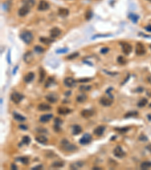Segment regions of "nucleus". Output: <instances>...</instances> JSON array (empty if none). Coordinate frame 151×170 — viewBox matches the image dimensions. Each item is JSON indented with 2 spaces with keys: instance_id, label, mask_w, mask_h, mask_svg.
I'll return each mask as SVG.
<instances>
[{
  "instance_id": "nucleus-1",
  "label": "nucleus",
  "mask_w": 151,
  "mask_h": 170,
  "mask_svg": "<svg viewBox=\"0 0 151 170\" xmlns=\"http://www.w3.org/2000/svg\"><path fill=\"white\" fill-rule=\"evenodd\" d=\"M61 148L66 150V151H68V152H72V151H75L76 150H77V147L73 144H71V143H70L67 139H63L61 141Z\"/></svg>"
},
{
  "instance_id": "nucleus-2",
  "label": "nucleus",
  "mask_w": 151,
  "mask_h": 170,
  "mask_svg": "<svg viewBox=\"0 0 151 170\" xmlns=\"http://www.w3.org/2000/svg\"><path fill=\"white\" fill-rule=\"evenodd\" d=\"M21 39L26 43V44H30L33 39V36L31 32L30 31H23L21 33Z\"/></svg>"
},
{
  "instance_id": "nucleus-3",
  "label": "nucleus",
  "mask_w": 151,
  "mask_h": 170,
  "mask_svg": "<svg viewBox=\"0 0 151 170\" xmlns=\"http://www.w3.org/2000/svg\"><path fill=\"white\" fill-rule=\"evenodd\" d=\"M135 53L138 56L144 55L146 53V49L144 46L140 42H138L136 44V48H135Z\"/></svg>"
},
{
  "instance_id": "nucleus-4",
  "label": "nucleus",
  "mask_w": 151,
  "mask_h": 170,
  "mask_svg": "<svg viewBox=\"0 0 151 170\" xmlns=\"http://www.w3.org/2000/svg\"><path fill=\"white\" fill-rule=\"evenodd\" d=\"M120 45H121V46H122V52L125 54V55H129V54L132 51V47L128 43V42H120Z\"/></svg>"
},
{
  "instance_id": "nucleus-5",
  "label": "nucleus",
  "mask_w": 151,
  "mask_h": 170,
  "mask_svg": "<svg viewBox=\"0 0 151 170\" xmlns=\"http://www.w3.org/2000/svg\"><path fill=\"white\" fill-rule=\"evenodd\" d=\"M23 96L18 92H14L11 95V99L15 104H19L23 100Z\"/></svg>"
},
{
  "instance_id": "nucleus-6",
  "label": "nucleus",
  "mask_w": 151,
  "mask_h": 170,
  "mask_svg": "<svg viewBox=\"0 0 151 170\" xmlns=\"http://www.w3.org/2000/svg\"><path fill=\"white\" fill-rule=\"evenodd\" d=\"M113 154L115 157H116L118 158H122L126 155V153L124 152V150L120 146H117L113 150Z\"/></svg>"
},
{
  "instance_id": "nucleus-7",
  "label": "nucleus",
  "mask_w": 151,
  "mask_h": 170,
  "mask_svg": "<svg viewBox=\"0 0 151 170\" xmlns=\"http://www.w3.org/2000/svg\"><path fill=\"white\" fill-rule=\"evenodd\" d=\"M92 138L89 134H85V135L81 138V139L79 140V143L82 145H85L89 144L92 141Z\"/></svg>"
},
{
  "instance_id": "nucleus-8",
  "label": "nucleus",
  "mask_w": 151,
  "mask_h": 170,
  "mask_svg": "<svg viewBox=\"0 0 151 170\" xmlns=\"http://www.w3.org/2000/svg\"><path fill=\"white\" fill-rule=\"evenodd\" d=\"M100 104L104 107H109L113 104V98L104 96L100 99Z\"/></svg>"
},
{
  "instance_id": "nucleus-9",
  "label": "nucleus",
  "mask_w": 151,
  "mask_h": 170,
  "mask_svg": "<svg viewBox=\"0 0 151 170\" xmlns=\"http://www.w3.org/2000/svg\"><path fill=\"white\" fill-rule=\"evenodd\" d=\"M64 83L66 87L72 88L76 85V81L75 79L72 77H66L64 80Z\"/></svg>"
},
{
  "instance_id": "nucleus-10",
  "label": "nucleus",
  "mask_w": 151,
  "mask_h": 170,
  "mask_svg": "<svg viewBox=\"0 0 151 170\" xmlns=\"http://www.w3.org/2000/svg\"><path fill=\"white\" fill-rule=\"evenodd\" d=\"M50 5L48 2H46V0H41L39 2V4L38 5V10L39 11H46L49 8Z\"/></svg>"
},
{
  "instance_id": "nucleus-11",
  "label": "nucleus",
  "mask_w": 151,
  "mask_h": 170,
  "mask_svg": "<svg viewBox=\"0 0 151 170\" xmlns=\"http://www.w3.org/2000/svg\"><path fill=\"white\" fill-rule=\"evenodd\" d=\"M30 8L29 6H26V5H23L18 11V14L21 17H24L26 14H28L30 11Z\"/></svg>"
},
{
  "instance_id": "nucleus-12",
  "label": "nucleus",
  "mask_w": 151,
  "mask_h": 170,
  "mask_svg": "<svg viewBox=\"0 0 151 170\" xmlns=\"http://www.w3.org/2000/svg\"><path fill=\"white\" fill-rule=\"evenodd\" d=\"M60 33H61V31L58 27H54V28H52L50 31V36L53 39H55V38H57L58 36H59Z\"/></svg>"
},
{
  "instance_id": "nucleus-13",
  "label": "nucleus",
  "mask_w": 151,
  "mask_h": 170,
  "mask_svg": "<svg viewBox=\"0 0 151 170\" xmlns=\"http://www.w3.org/2000/svg\"><path fill=\"white\" fill-rule=\"evenodd\" d=\"M46 100L50 102V103H55L57 102V101L58 100V97L57 95L55 94H49L48 95L46 96Z\"/></svg>"
},
{
  "instance_id": "nucleus-14",
  "label": "nucleus",
  "mask_w": 151,
  "mask_h": 170,
  "mask_svg": "<svg viewBox=\"0 0 151 170\" xmlns=\"http://www.w3.org/2000/svg\"><path fill=\"white\" fill-rule=\"evenodd\" d=\"M53 117V114H45V115H42L39 118V121L42 122V123H46L50 121V120Z\"/></svg>"
},
{
  "instance_id": "nucleus-15",
  "label": "nucleus",
  "mask_w": 151,
  "mask_h": 170,
  "mask_svg": "<svg viewBox=\"0 0 151 170\" xmlns=\"http://www.w3.org/2000/svg\"><path fill=\"white\" fill-rule=\"evenodd\" d=\"M104 131H105V126H99L94 130V134L97 136H101L104 134Z\"/></svg>"
},
{
  "instance_id": "nucleus-16",
  "label": "nucleus",
  "mask_w": 151,
  "mask_h": 170,
  "mask_svg": "<svg viewBox=\"0 0 151 170\" xmlns=\"http://www.w3.org/2000/svg\"><path fill=\"white\" fill-rule=\"evenodd\" d=\"M81 115H82V117H83L84 118H89L94 115V111L92 110L85 109L81 112Z\"/></svg>"
},
{
  "instance_id": "nucleus-17",
  "label": "nucleus",
  "mask_w": 151,
  "mask_h": 170,
  "mask_svg": "<svg viewBox=\"0 0 151 170\" xmlns=\"http://www.w3.org/2000/svg\"><path fill=\"white\" fill-rule=\"evenodd\" d=\"M51 109V107L46 103H42L38 106V110L40 111H48Z\"/></svg>"
},
{
  "instance_id": "nucleus-18",
  "label": "nucleus",
  "mask_w": 151,
  "mask_h": 170,
  "mask_svg": "<svg viewBox=\"0 0 151 170\" xmlns=\"http://www.w3.org/2000/svg\"><path fill=\"white\" fill-rule=\"evenodd\" d=\"M71 112V110L68 107H60L58 109V113L60 115H67Z\"/></svg>"
},
{
  "instance_id": "nucleus-19",
  "label": "nucleus",
  "mask_w": 151,
  "mask_h": 170,
  "mask_svg": "<svg viewBox=\"0 0 151 170\" xmlns=\"http://www.w3.org/2000/svg\"><path fill=\"white\" fill-rule=\"evenodd\" d=\"M34 77H35V74H34V73H33V72H30V73H28L27 74H26V75L24 76L23 79H24L25 83H30V82H32V81H33V79H34Z\"/></svg>"
},
{
  "instance_id": "nucleus-20",
  "label": "nucleus",
  "mask_w": 151,
  "mask_h": 170,
  "mask_svg": "<svg viewBox=\"0 0 151 170\" xmlns=\"http://www.w3.org/2000/svg\"><path fill=\"white\" fill-rule=\"evenodd\" d=\"M13 117L15 120L18 121V122H23L26 120V118L24 117H23V116L20 113H17L16 112H14L13 113Z\"/></svg>"
},
{
  "instance_id": "nucleus-21",
  "label": "nucleus",
  "mask_w": 151,
  "mask_h": 170,
  "mask_svg": "<svg viewBox=\"0 0 151 170\" xmlns=\"http://www.w3.org/2000/svg\"><path fill=\"white\" fill-rule=\"evenodd\" d=\"M82 132V129L79 125H75V126H73V135H77L79 134H80Z\"/></svg>"
},
{
  "instance_id": "nucleus-22",
  "label": "nucleus",
  "mask_w": 151,
  "mask_h": 170,
  "mask_svg": "<svg viewBox=\"0 0 151 170\" xmlns=\"http://www.w3.org/2000/svg\"><path fill=\"white\" fill-rule=\"evenodd\" d=\"M70 14V12L68 9H67V8H59L58 10V14L61 17H67Z\"/></svg>"
},
{
  "instance_id": "nucleus-23",
  "label": "nucleus",
  "mask_w": 151,
  "mask_h": 170,
  "mask_svg": "<svg viewBox=\"0 0 151 170\" xmlns=\"http://www.w3.org/2000/svg\"><path fill=\"white\" fill-rule=\"evenodd\" d=\"M33 53L31 51H28L24 55L23 59H24L26 63H30V62H31V61L33 60Z\"/></svg>"
},
{
  "instance_id": "nucleus-24",
  "label": "nucleus",
  "mask_w": 151,
  "mask_h": 170,
  "mask_svg": "<svg viewBox=\"0 0 151 170\" xmlns=\"http://www.w3.org/2000/svg\"><path fill=\"white\" fill-rule=\"evenodd\" d=\"M35 141H36L37 142L40 143V144H46L47 141H48V139L46 136L44 135H38L35 137Z\"/></svg>"
},
{
  "instance_id": "nucleus-25",
  "label": "nucleus",
  "mask_w": 151,
  "mask_h": 170,
  "mask_svg": "<svg viewBox=\"0 0 151 170\" xmlns=\"http://www.w3.org/2000/svg\"><path fill=\"white\" fill-rule=\"evenodd\" d=\"M140 167L141 169H143V170H146L147 169H150V168H151V162L150 161H144V162L141 163Z\"/></svg>"
},
{
  "instance_id": "nucleus-26",
  "label": "nucleus",
  "mask_w": 151,
  "mask_h": 170,
  "mask_svg": "<svg viewBox=\"0 0 151 170\" xmlns=\"http://www.w3.org/2000/svg\"><path fill=\"white\" fill-rule=\"evenodd\" d=\"M87 100V95L85 94H81V95H79L76 97V101L79 103H83L84 101H85Z\"/></svg>"
},
{
  "instance_id": "nucleus-27",
  "label": "nucleus",
  "mask_w": 151,
  "mask_h": 170,
  "mask_svg": "<svg viewBox=\"0 0 151 170\" xmlns=\"http://www.w3.org/2000/svg\"><path fill=\"white\" fill-rule=\"evenodd\" d=\"M22 2L23 5L29 6L30 8H32L35 5V0H22Z\"/></svg>"
},
{
  "instance_id": "nucleus-28",
  "label": "nucleus",
  "mask_w": 151,
  "mask_h": 170,
  "mask_svg": "<svg viewBox=\"0 0 151 170\" xmlns=\"http://www.w3.org/2000/svg\"><path fill=\"white\" fill-rule=\"evenodd\" d=\"M39 41L44 44H46V45H48V44H51L53 42H54V39H50V38H46V37H41L39 39Z\"/></svg>"
},
{
  "instance_id": "nucleus-29",
  "label": "nucleus",
  "mask_w": 151,
  "mask_h": 170,
  "mask_svg": "<svg viewBox=\"0 0 151 170\" xmlns=\"http://www.w3.org/2000/svg\"><path fill=\"white\" fill-rule=\"evenodd\" d=\"M83 165H84L83 162H81V161H79V162H76V163H73V165H71L70 167H71V169H79V168L82 167Z\"/></svg>"
},
{
  "instance_id": "nucleus-30",
  "label": "nucleus",
  "mask_w": 151,
  "mask_h": 170,
  "mask_svg": "<svg viewBox=\"0 0 151 170\" xmlns=\"http://www.w3.org/2000/svg\"><path fill=\"white\" fill-rule=\"evenodd\" d=\"M64 166V162H61V161H55V162H54L51 164V166L53 168H61Z\"/></svg>"
},
{
  "instance_id": "nucleus-31",
  "label": "nucleus",
  "mask_w": 151,
  "mask_h": 170,
  "mask_svg": "<svg viewBox=\"0 0 151 170\" xmlns=\"http://www.w3.org/2000/svg\"><path fill=\"white\" fill-rule=\"evenodd\" d=\"M148 103V101L147 98H142V99L140 101H138V106L139 107H144V106H146Z\"/></svg>"
},
{
  "instance_id": "nucleus-32",
  "label": "nucleus",
  "mask_w": 151,
  "mask_h": 170,
  "mask_svg": "<svg viewBox=\"0 0 151 170\" xmlns=\"http://www.w3.org/2000/svg\"><path fill=\"white\" fill-rule=\"evenodd\" d=\"M91 88H92L91 85H82L79 88V91L81 92H88L91 90Z\"/></svg>"
},
{
  "instance_id": "nucleus-33",
  "label": "nucleus",
  "mask_w": 151,
  "mask_h": 170,
  "mask_svg": "<svg viewBox=\"0 0 151 170\" xmlns=\"http://www.w3.org/2000/svg\"><path fill=\"white\" fill-rule=\"evenodd\" d=\"M128 17H129V19H130L131 21H132V22H134V23H137V22H138V17H139L137 14H133V13H131V14L128 15Z\"/></svg>"
},
{
  "instance_id": "nucleus-34",
  "label": "nucleus",
  "mask_w": 151,
  "mask_h": 170,
  "mask_svg": "<svg viewBox=\"0 0 151 170\" xmlns=\"http://www.w3.org/2000/svg\"><path fill=\"white\" fill-rule=\"evenodd\" d=\"M138 114V113L137 111H131V112H128L127 113L125 114L124 117L125 118H129L131 117H135V116H137Z\"/></svg>"
},
{
  "instance_id": "nucleus-35",
  "label": "nucleus",
  "mask_w": 151,
  "mask_h": 170,
  "mask_svg": "<svg viewBox=\"0 0 151 170\" xmlns=\"http://www.w3.org/2000/svg\"><path fill=\"white\" fill-rule=\"evenodd\" d=\"M30 141H31L30 138L29 136H27V135L23 136V138H22V143H23V144H24V145H28L30 144Z\"/></svg>"
},
{
  "instance_id": "nucleus-36",
  "label": "nucleus",
  "mask_w": 151,
  "mask_h": 170,
  "mask_svg": "<svg viewBox=\"0 0 151 170\" xmlns=\"http://www.w3.org/2000/svg\"><path fill=\"white\" fill-rule=\"evenodd\" d=\"M53 83H54V78H53V77H48L47 79V80H46V82L45 87L48 88V87L51 86Z\"/></svg>"
},
{
  "instance_id": "nucleus-37",
  "label": "nucleus",
  "mask_w": 151,
  "mask_h": 170,
  "mask_svg": "<svg viewBox=\"0 0 151 170\" xmlns=\"http://www.w3.org/2000/svg\"><path fill=\"white\" fill-rule=\"evenodd\" d=\"M39 74H40V79H39V82L40 83H42L43 80L45 79V77H46V72L44 71V70L42 68L40 69V72H39Z\"/></svg>"
},
{
  "instance_id": "nucleus-38",
  "label": "nucleus",
  "mask_w": 151,
  "mask_h": 170,
  "mask_svg": "<svg viewBox=\"0 0 151 170\" xmlns=\"http://www.w3.org/2000/svg\"><path fill=\"white\" fill-rule=\"evenodd\" d=\"M117 62H118L119 64H125L126 63V58H124V57L119 56L117 58Z\"/></svg>"
},
{
  "instance_id": "nucleus-39",
  "label": "nucleus",
  "mask_w": 151,
  "mask_h": 170,
  "mask_svg": "<svg viewBox=\"0 0 151 170\" xmlns=\"http://www.w3.org/2000/svg\"><path fill=\"white\" fill-rule=\"evenodd\" d=\"M19 160L21 161V162L24 164V165H27L29 163V159L28 157H21L19 159Z\"/></svg>"
},
{
  "instance_id": "nucleus-40",
  "label": "nucleus",
  "mask_w": 151,
  "mask_h": 170,
  "mask_svg": "<svg viewBox=\"0 0 151 170\" xmlns=\"http://www.w3.org/2000/svg\"><path fill=\"white\" fill-rule=\"evenodd\" d=\"M79 52H74V53H73V54H71V55H68V56L67 57V58L69 59V60H73V59L77 58V57L79 56Z\"/></svg>"
},
{
  "instance_id": "nucleus-41",
  "label": "nucleus",
  "mask_w": 151,
  "mask_h": 170,
  "mask_svg": "<svg viewBox=\"0 0 151 170\" xmlns=\"http://www.w3.org/2000/svg\"><path fill=\"white\" fill-rule=\"evenodd\" d=\"M93 13L92 12V10H88L85 13V18L86 20H90L92 17Z\"/></svg>"
},
{
  "instance_id": "nucleus-42",
  "label": "nucleus",
  "mask_w": 151,
  "mask_h": 170,
  "mask_svg": "<svg viewBox=\"0 0 151 170\" xmlns=\"http://www.w3.org/2000/svg\"><path fill=\"white\" fill-rule=\"evenodd\" d=\"M68 51V49L67 48H64V49H58L56 50V53L58 54H65Z\"/></svg>"
},
{
  "instance_id": "nucleus-43",
  "label": "nucleus",
  "mask_w": 151,
  "mask_h": 170,
  "mask_svg": "<svg viewBox=\"0 0 151 170\" xmlns=\"http://www.w3.org/2000/svg\"><path fill=\"white\" fill-rule=\"evenodd\" d=\"M34 50L36 52H38V53H42V52L44 51V49L42 47L39 46H35V48H34Z\"/></svg>"
},
{
  "instance_id": "nucleus-44",
  "label": "nucleus",
  "mask_w": 151,
  "mask_h": 170,
  "mask_svg": "<svg viewBox=\"0 0 151 170\" xmlns=\"http://www.w3.org/2000/svg\"><path fill=\"white\" fill-rule=\"evenodd\" d=\"M91 79H92L91 78H82V79H79L78 80V82L84 83H88V82L91 81Z\"/></svg>"
},
{
  "instance_id": "nucleus-45",
  "label": "nucleus",
  "mask_w": 151,
  "mask_h": 170,
  "mask_svg": "<svg viewBox=\"0 0 151 170\" xmlns=\"http://www.w3.org/2000/svg\"><path fill=\"white\" fill-rule=\"evenodd\" d=\"M116 129V131H119L120 133L122 134V133H126L129 129H128V128H122V129H119V128H118V129Z\"/></svg>"
},
{
  "instance_id": "nucleus-46",
  "label": "nucleus",
  "mask_w": 151,
  "mask_h": 170,
  "mask_svg": "<svg viewBox=\"0 0 151 170\" xmlns=\"http://www.w3.org/2000/svg\"><path fill=\"white\" fill-rule=\"evenodd\" d=\"M109 51V48H107V47H105V48H103V49H101V54H106V53H107Z\"/></svg>"
},
{
  "instance_id": "nucleus-47",
  "label": "nucleus",
  "mask_w": 151,
  "mask_h": 170,
  "mask_svg": "<svg viewBox=\"0 0 151 170\" xmlns=\"http://www.w3.org/2000/svg\"><path fill=\"white\" fill-rule=\"evenodd\" d=\"M110 36V34H104V35H96L94 36V37H92V39H95V38H97V37H106V36Z\"/></svg>"
},
{
  "instance_id": "nucleus-48",
  "label": "nucleus",
  "mask_w": 151,
  "mask_h": 170,
  "mask_svg": "<svg viewBox=\"0 0 151 170\" xmlns=\"http://www.w3.org/2000/svg\"><path fill=\"white\" fill-rule=\"evenodd\" d=\"M10 56H11V51L9 50L8 52V55H7V60H8V64H11V58H10Z\"/></svg>"
},
{
  "instance_id": "nucleus-49",
  "label": "nucleus",
  "mask_w": 151,
  "mask_h": 170,
  "mask_svg": "<svg viewBox=\"0 0 151 170\" xmlns=\"http://www.w3.org/2000/svg\"><path fill=\"white\" fill-rule=\"evenodd\" d=\"M54 129L55 132H60V125L55 124L54 126Z\"/></svg>"
},
{
  "instance_id": "nucleus-50",
  "label": "nucleus",
  "mask_w": 151,
  "mask_h": 170,
  "mask_svg": "<svg viewBox=\"0 0 151 170\" xmlns=\"http://www.w3.org/2000/svg\"><path fill=\"white\" fill-rule=\"evenodd\" d=\"M139 140H140V141H147V138L144 135H141L139 137Z\"/></svg>"
},
{
  "instance_id": "nucleus-51",
  "label": "nucleus",
  "mask_w": 151,
  "mask_h": 170,
  "mask_svg": "<svg viewBox=\"0 0 151 170\" xmlns=\"http://www.w3.org/2000/svg\"><path fill=\"white\" fill-rule=\"evenodd\" d=\"M55 124L60 125V124H61V123H62V120H61L60 118H55Z\"/></svg>"
},
{
  "instance_id": "nucleus-52",
  "label": "nucleus",
  "mask_w": 151,
  "mask_h": 170,
  "mask_svg": "<svg viewBox=\"0 0 151 170\" xmlns=\"http://www.w3.org/2000/svg\"><path fill=\"white\" fill-rule=\"evenodd\" d=\"M42 169V165H38L36 166H35V167H33L32 169L33 170H37V169Z\"/></svg>"
},
{
  "instance_id": "nucleus-53",
  "label": "nucleus",
  "mask_w": 151,
  "mask_h": 170,
  "mask_svg": "<svg viewBox=\"0 0 151 170\" xmlns=\"http://www.w3.org/2000/svg\"><path fill=\"white\" fill-rule=\"evenodd\" d=\"M19 128L21 129H23V130H26L28 129V127L26 126H24V125H21V126H19Z\"/></svg>"
},
{
  "instance_id": "nucleus-54",
  "label": "nucleus",
  "mask_w": 151,
  "mask_h": 170,
  "mask_svg": "<svg viewBox=\"0 0 151 170\" xmlns=\"http://www.w3.org/2000/svg\"><path fill=\"white\" fill-rule=\"evenodd\" d=\"M143 90H144V88L140 87V88H138L136 89L135 92H143Z\"/></svg>"
},
{
  "instance_id": "nucleus-55",
  "label": "nucleus",
  "mask_w": 151,
  "mask_h": 170,
  "mask_svg": "<svg viewBox=\"0 0 151 170\" xmlns=\"http://www.w3.org/2000/svg\"><path fill=\"white\" fill-rule=\"evenodd\" d=\"M145 30L148 32H151V25H148L145 27Z\"/></svg>"
},
{
  "instance_id": "nucleus-56",
  "label": "nucleus",
  "mask_w": 151,
  "mask_h": 170,
  "mask_svg": "<svg viewBox=\"0 0 151 170\" xmlns=\"http://www.w3.org/2000/svg\"><path fill=\"white\" fill-rule=\"evenodd\" d=\"M147 82H148L150 84H151V75L149 76L147 78Z\"/></svg>"
},
{
  "instance_id": "nucleus-57",
  "label": "nucleus",
  "mask_w": 151,
  "mask_h": 170,
  "mask_svg": "<svg viewBox=\"0 0 151 170\" xmlns=\"http://www.w3.org/2000/svg\"><path fill=\"white\" fill-rule=\"evenodd\" d=\"M146 148L150 152V153H151V144L150 145H147V147H146Z\"/></svg>"
},
{
  "instance_id": "nucleus-58",
  "label": "nucleus",
  "mask_w": 151,
  "mask_h": 170,
  "mask_svg": "<svg viewBox=\"0 0 151 170\" xmlns=\"http://www.w3.org/2000/svg\"><path fill=\"white\" fill-rule=\"evenodd\" d=\"M12 169H17V166L14 164V163H13L12 165Z\"/></svg>"
},
{
  "instance_id": "nucleus-59",
  "label": "nucleus",
  "mask_w": 151,
  "mask_h": 170,
  "mask_svg": "<svg viewBox=\"0 0 151 170\" xmlns=\"http://www.w3.org/2000/svg\"><path fill=\"white\" fill-rule=\"evenodd\" d=\"M93 169L97 170V169H101V168H99V167H93Z\"/></svg>"
},
{
  "instance_id": "nucleus-60",
  "label": "nucleus",
  "mask_w": 151,
  "mask_h": 170,
  "mask_svg": "<svg viewBox=\"0 0 151 170\" xmlns=\"http://www.w3.org/2000/svg\"><path fill=\"white\" fill-rule=\"evenodd\" d=\"M2 104V98H1V104Z\"/></svg>"
},
{
  "instance_id": "nucleus-61",
  "label": "nucleus",
  "mask_w": 151,
  "mask_h": 170,
  "mask_svg": "<svg viewBox=\"0 0 151 170\" xmlns=\"http://www.w3.org/2000/svg\"><path fill=\"white\" fill-rule=\"evenodd\" d=\"M150 49H151V45H150Z\"/></svg>"
},
{
  "instance_id": "nucleus-62",
  "label": "nucleus",
  "mask_w": 151,
  "mask_h": 170,
  "mask_svg": "<svg viewBox=\"0 0 151 170\" xmlns=\"http://www.w3.org/2000/svg\"><path fill=\"white\" fill-rule=\"evenodd\" d=\"M147 1H149V2H151V0H147Z\"/></svg>"
},
{
  "instance_id": "nucleus-63",
  "label": "nucleus",
  "mask_w": 151,
  "mask_h": 170,
  "mask_svg": "<svg viewBox=\"0 0 151 170\" xmlns=\"http://www.w3.org/2000/svg\"><path fill=\"white\" fill-rule=\"evenodd\" d=\"M150 107H151V104H150Z\"/></svg>"
}]
</instances>
